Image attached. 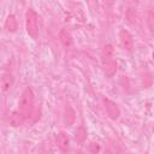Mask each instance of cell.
Instances as JSON below:
<instances>
[{
    "instance_id": "5b68a950",
    "label": "cell",
    "mask_w": 154,
    "mask_h": 154,
    "mask_svg": "<svg viewBox=\"0 0 154 154\" xmlns=\"http://www.w3.org/2000/svg\"><path fill=\"white\" fill-rule=\"evenodd\" d=\"M103 106H105V109H106V112H107V114H108L109 118L117 119L120 116V109H119L118 105L116 102H113L112 100L103 99Z\"/></svg>"
},
{
    "instance_id": "8fae6325",
    "label": "cell",
    "mask_w": 154,
    "mask_h": 154,
    "mask_svg": "<svg viewBox=\"0 0 154 154\" xmlns=\"http://www.w3.org/2000/svg\"><path fill=\"white\" fill-rule=\"evenodd\" d=\"M5 28H6V30H7L8 32H13V31L17 30V19H16L14 16L10 14V16L7 17V19H6V22H5Z\"/></svg>"
},
{
    "instance_id": "ba28073f",
    "label": "cell",
    "mask_w": 154,
    "mask_h": 154,
    "mask_svg": "<svg viewBox=\"0 0 154 154\" xmlns=\"http://www.w3.org/2000/svg\"><path fill=\"white\" fill-rule=\"evenodd\" d=\"M13 82H14V78L11 73H4L1 76V82H0V85H1V91L2 93H7L10 91V89L12 88L13 85Z\"/></svg>"
},
{
    "instance_id": "4fadbf2b",
    "label": "cell",
    "mask_w": 154,
    "mask_h": 154,
    "mask_svg": "<svg viewBox=\"0 0 154 154\" xmlns=\"http://www.w3.org/2000/svg\"><path fill=\"white\" fill-rule=\"evenodd\" d=\"M146 20H147V25H148V29L152 34H154V12L153 11H148L147 14H146Z\"/></svg>"
},
{
    "instance_id": "9c48e42d",
    "label": "cell",
    "mask_w": 154,
    "mask_h": 154,
    "mask_svg": "<svg viewBox=\"0 0 154 154\" xmlns=\"http://www.w3.org/2000/svg\"><path fill=\"white\" fill-rule=\"evenodd\" d=\"M59 37H60V41H61L64 47L69 48V47L72 46V36H71V34L67 29H61V31L59 34Z\"/></svg>"
},
{
    "instance_id": "277c9868",
    "label": "cell",
    "mask_w": 154,
    "mask_h": 154,
    "mask_svg": "<svg viewBox=\"0 0 154 154\" xmlns=\"http://www.w3.org/2000/svg\"><path fill=\"white\" fill-rule=\"evenodd\" d=\"M119 41H120V45L122 47L125 49V51H131L134 48V40H132V36L131 34L125 30V29H122L119 31Z\"/></svg>"
},
{
    "instance_id": "7c38bea8",
    "label": "cell",
    "mask_w": 154,
    "mask_h": 154,
    "mask_svg": "<svg viewBox=\"0 0 154 154\" xmlns=\"http://www.w3.org/2000/svg\"><path fill=\"white\" fill-rule=\"evenodd\" d=\"M85 138H87V130L83 125H81V126L77 128V130L75 132V140L78 143H83L85 141Z\"/></svg>"
},
{
    "instance_id": "6da1fadb",
    "label": "cell",
    "mask_w": 154,
    "mask_h": 154,
    "mask_svg": "<svg viewBox=\"0 0 154 154\" xmlns=\"http://www.w3.org/2000/svg\"><path fill=\"white\" fill-rule=\"evenodd\" d=\"M101 65L106 76L112 77L117 72V61L113 54L112 45H106L101 51Z\"/></svg>"
},
{
    "instance_id": "3957f363",
    "label": "cell",
    "mask_w": 154,
    "mask_h": 154,
    "mask_svg": "<svg viewBox=\"0 0 154 154\" xmlns=\"http://www.w3.org/2000/svg\"><path fill=\"white\" fill-rule=\"evenodd\" d=\"M25 28L26 32L31 38H36L38 36V24H37V14L32 8H28L25 13Z\"/></svg>"
},
{
    "instance_id": "8992f818",
    "label": "cell",
    "mask_w": 154,
    "mask_h": 154,
    "mask_svg": "<svg viewBox=\"0 0 154 154\" xmlns=\"http://www.w3.org/2000/svg\"><path fill=\"white\" fill-rule=\"evenodd\" d=\"M57 142H58V147H59L60 152L63 154H67L69 153V149H70V140H69L67 135L65 132H60L58 135Z\"/></svg>"
},
{
    "instance_id": "30bf717a",
    "label": "cell",
    "mask_w": 154,
    "mask_h": 154,
    "mask_svg": "<svg viewBox=\"0 0 154 154\" xmlns=\"http://www.w3.org/2000/svg\"><path fill=\"white\" fill-rule=\"evenodd\" d=\"M75 116H76V113H75L73 108L70 105H66L65 112H64V122H65V124L66 125H72L73 122H75V118H76Z\"/></svg>"
},
{
    "instance_id": "52a82bcc",
    "label": "cell",
    "mask_w": 154,
    "mask_h": 154,
    "mask_svg": "<svg viewBox=\"0 0 154 154\" xmlns=\"http://www.w3.org/2000/svg\"><path fill=\"white\" fill-rule=\"evenodd\" d=\"M26 119L22 116V113L17 109V111H13L10 117H8V124L12 126V128H18L20 125H23V123L25 122Z\"/></svg>"
},
{
    "instance_id": "7a4b0ae2",
    "label": "cell",
    "mask_w": 154,
    "mask_h": 154,
    "mask_svg": "<svg viewBox=\"0 0 154 154\" xmlns=\"http://www.w3.org/2000/svg\"><path fill=\"white\" fill-rule=\"evenodd\" d=\"M32 108H34V93L31 88L26 87L20 95L18 102V111L22 113V116L25 119H28L32 112Z\"/></svg>"
}]
</instances>
